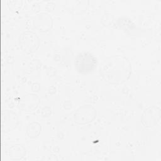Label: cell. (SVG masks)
I'll use <instances>...</instances> for the list:
<instances>
[{"mask_svg": "<svg viewBox=\"0 0 161 161\" xmlns=\"http://www.w3.org/2000/svg\"><path fill=\"white\" fill-rule=\"evenodd\" d=\"M100 74L108 83L119 85L126 81L131 74V65L123 55H113L104 59L100 65Z\"/></svg>", "mask_w": 161, "mask_h": 161, "instance_id": "6da1fadb", "label": "cell"}, {"mask_svg": "<svg viewBox=\"0 0 161 161\" xmlns=\"http://www.w3.org/2000/svg\"><path fill=\"white\" fill-rule=\"evenodd\" d=\"M96 58L88 52H82L77 54L75 60L76 70L81 74L91 72L96 67Z\"/></svg>", "mask_w": 161, "mask_h": 161, "instance_id": "7a4b0ae2", "label": "cell"}, {"mask_svg": "<svg viewBox=\"0 0 161 161\" xmlns=\"http://www.w3.org/2000/svg\"><path fill=\"white\" fill-rule=\"evenodd\" d=\"M19 44L21 49L26 53L35 52L40 46V40L33 31H26L19 36Z\"/></svg>", "mask_w": 161, "mask_h": 161, "instance_id": "3957f363", "label": "cell"}, {"mask_svg": "<svg viewBox=\"0 0 161 161\" xmlns=\"http://www.w3.org/2000/svg\"><path fill=\"white\" fill-rule=\"evenodd\" d=\"M96 116V109L91 105L86 104L80 106L74 114V119L76 123L85 125L92 121Z\"/></svg>", "mask_w": 161, "mask_h": 161, "instance_id": "277c9868", "label": "cell"}, {"mask_svg": "<svg viewBox=\"0 0 161 161\" xmlns=\"http://www.w3.org/2000/svg\"><path fill=\"white\" fill-rule=\"evenodd\" d=\"M160 119V109L156 106H152L146 108L141 116V122L147 128H152L156 126Z\"/></svg>", "mask_w": 161, "mask_h": 161, "instance_id": "5b68a950", "label": "cell"}, {"mask_svg": "<svg viewBox=\"0 0 161 161\" xmlns=\"http://www.w3.org/2000/svg\"><path fill=\"white\" fill-rule=\"evenodd\" d=\"M40 103V97L35 94L24 95L19 101V107L24 111L31 112L36 109Z\"/></svg>", "mask_w": 161, "mask_h": 161, "instance_id": "8992f818", "label": "cell"}, {"mask_svg": "<svg viewBox=\"0 0 161 161\" xmlns=\"http://www.w3.org/2000/svg\"><path fill=\"white\" fill-rule=\"evenodd\" d=\"M33 24L37 30L41 32H45L52 28L53 21L52 17L48 13H40L35 16Z\"/></svg>", "mask_w": 161, "mask_h": 161, "instance_id": "52a82bcc", "label": "cell"}, {"mask_svg": "<svg viewBox=\"0 0 161 161\" xmlns=\"http://www.w3.org/2000/svg\"><path fill=\"white\" fill-rule=\"evenodd\" d=\"M3 127L5 131H10L14 129L18 125L17 114L9 110H5L3 115Z\"/></svg>", "mask_w": 161, "mask_h": 161, "instance_id": "ba28073f", "label": "cell"}, {"mask_svg": "<svg viewBox=\"0 0 161 161\" xmlns=\"http://www.w3.org/2000/svg\"><path fill=\"white\" fill-rule=\"evenodd\" d=\"M9 155L10 157L15 160L21 159L23 157L26 153L25 148L21 145H12L9 148Z\"/></svg>", "mask_w": 161, "mask_h": 161, "instance_id": "9c48e42d", "label": "cell"}, {"mask_svg": "<svg viewBox=\"0 0 161 161\" xmlns=\"http://www.w3.org/2000/svg\"><path fill=\"white\" fill-rule=\"evenodd\" d=\"M40 130L41 127L39 123L37 122H33L28 125L26 129V132L29 137L35 138L39 135Z\"/></svg>", "mask_w": 161, "mask_h": 161, "instance_id": "30bf717a", "label": "cell"}, {"mask_svg": "<svg viewBox=\"0 0 161 161\" xmlns=\"http://www.w3.org/2000/svg\"><path fill=\"white\" fill-rule=\"evenodd\" d=\"M8 5L9 8L12 10L17 11L22 6V1H9Z\"/></svg>", "mask_w": 161, "mask_h": 161, "instance_id": "8fae6325", "label": "cell"}]
</instances>
